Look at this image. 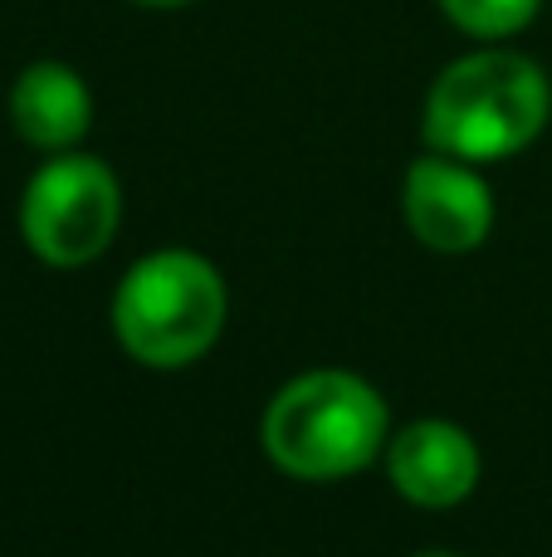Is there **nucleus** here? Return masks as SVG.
I'll list each match as a JSON object with an SVG mask.
<instances>
[{"mask_svg": "<svg viewBox=\"0 0 552 557\" xmlns=\"http://www.w3.org/2000/svg\"><path fill=\"white\" fill-rule=\"evenodd\" d=\"M552 117L548 74L514 49L465 54L430 84L426 143L460 162H504L524 152Z\"/></svg>", "mask_w": 552, "mask_h": 557, "instance_id": "f257e3e1", "label": "nucleus"}, {"mask_svg": "<svg viewBox=\"0 0 552 557\" xmlns=\"http://www.w3.org/2000/svg\"><path fill=\"white\" fill-rule=\"evenodd\" d=\"M260 445L293 480H342L387 450V401L352 372H303L264 406Z\"/></svg>", "mask_w": 552, "mask_h": 557, "instance_id": "f03ea898", "label": "nucleus"}, {"mask_svg": "<svg viewBox=\"0 0 552 557\" xmlns=\"http://www.w3.org/2000/svg\"><path fill=\"white\" fill-rule=\"evenodd\" d=\"M225 327V278L191 250L137 260L113 298V333L137 362L186 367L215 347Z\"/></svg>", "mask_w": 552, "mask_h": 557, "instance_id": "7ed1b4c3", "label": "nucleus"}, {"mask_svg": "<svg viewBox=\"0 0 552 557\" xmlns=\"http://www.w3.org/2000/svg\"><path fill=\"white\" fill-rule=\"evenodd\" d=\"M123 221V191L108 162L84 152H54L25 186L20 201V231L25 245L54 270L93 264L113 245Z\"/></svg>", "mask_w": 552, "mask_h": 557, "instance_id": "20e7f679", "label": "nucleus"}, {"mask_svg": "<svg viewBox=\"0 0 552 557\" xmlns=\"http://www.w3.org/2000/svg\"><path fill=\"white\" fill-rule=\"evenodd\" d=\"M406 221L421 245L440 255H469L489 240L494 225V196L485 176L469 172L460 157H421L406 172Z\"/></svg>", "mask_w": 552, "mask_h": 557, "instance_id": "39448f33", "label": "nucleus"}, {"mask_svg": "<svg viewBox=\"0 0 552 557\" xmlns=\"http://www.w3.org/2000/svg\"><path fill=\"white\" fill-rule=\"evenodd\" d=\"M387 470L401 499L421 509H455L479 484V445L450 421H411L391 435Z\"/></svg>", "mask_w": 552, "mask_h": 557, "instance_id": "423d86ee", "label": "nucleus"}, {"mask_svg": "<svg viewBox=\"0 0 552 557\" xmlns=\"http://www.w3.org/2000/svg\"><path fill=\"white\" fill-rule=\"evenodd\" d=\"M10 123L39 152H74L78 137L93 123L88 84L68 64L39 59L10 88Z\"/></svg>", "mask_w": 552, "mask_h": 557, "instance_id": "0eeeda50", "label": "nucleus"}, {"mask_svg": "<svg viewBox=\"0 0 552 557\" xmlns=\"http://www.w3.org/2000/svg\"><path fill=\"white\" fill-rule=\"evenodd\" d=\"M543 0H440V10L450 15V25L465 29L475 39H509L518 29L534 25Z\"/></svg>", "mask_w": 552, "mask_h": 557, "instance_id": "6e6552de", "label": "nucleus"}, {"mask_svg": "<svg viewBox=\"0 0 552 557\" xmlns=\"http://www.w3.org/2000/svg\"><path fill=\"white\" fill-rule=\"evenodd\" d=\"M133 5H152V10H176V5H191V0H133Z\"/></svg>", "mask_w": 552, "mask_h": 557, "instance_id": "1a4fd4ad", "label": "nucleus"}, {"mask_svg": "<svg viewBox=\"0 0 552 557\" xmlns=\"http://www.w3.org/2000/svg\"><path fill=\"white\" fill-rule=\"evenodd\" d=\"M421 557H455V553H421Z\"/></svg>", "mask_w": 552, "mask_h": 557, "instance_id": "9d476101", "label": "nucleus"}]
</instances>
